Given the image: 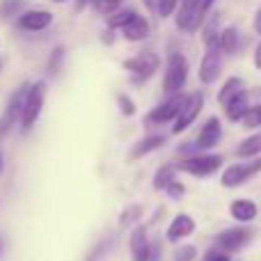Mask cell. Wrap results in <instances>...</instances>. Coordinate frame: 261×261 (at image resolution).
I'll return each instance as SVG.
<instances>
[{"instance_id":"2e32d148","label":"cell","mask_w":261,"mask_h":261,"mask_svg":"<svg viewBox=\"0 0 261 261\" xmlns=\"http://www.w3.org/2000/svg\"><path fill=\"white\" fill-rule=\"evenodd\" d=\"M222 138V126H220V119L218 117H211L206 124L202 126L197 135V147L199 149H213Z\"/></svg>"},{"instance_id":"e575fe53","label":"cell","mask_w":261,"mask_h":261,"mask_svg":"<svg viewBox=\"0 0 261 261\" xmlns=\"http://www.w3.org/2000/svg\"><path fill=\"white\" fill-rule=\"evenodd\" d=\"M213 3H216V0H199V7H202V12L206 14L208 9H211V5H213Z\"/></svg>"},{"instance_id":"8fae6325","label":"cell","mask_w":261,"mask_h":261,"mask_svg":"<svg viewBox=\"0 0 261 261\" xmlns=\"http://www.w3.org/2000/svg\"><path fill=\"white\" fill-rule=\"evenodd\" d=\"M50 23H53V14L46 12V9H28V12L21 14V18H18V25L30 32L46 30Z\"/></svg>"},{"instance_id":"3957f363","label":"cell","mask_w":261,"mask_h":261,"mask_svg":"<svg viewBox=\"0 0 261 261\" xmlns=\"http://www.w3.org/2000/svg\"><path fill=\"white\" fill-rule=\"evenodd\" d=\"M158 64H161V60H158V55L151 53V50H144V53L135 55V58L124 60V69L130 71V81L133 83L149 81V78L158 71Z\"/></svg>"},{"instance_id":"ba28073f","label":"cell","mask_w":261,"mask_h":261,"mask_svg":"<svg viewBox=\"0 0 261 261\" xmlns=\"http://www.w3.org/2000/svg\"><path fill=\"white\" fill-rule=\"evenodd\" d=\"M222 71V53H220V46L218 44H208L206 46V53L202 58V64H199V81L211 85V83L218 81Z\"/></svg>"},{"instance_id":"30bf717a","label":"cell","mask_w":261,"mask_h":261,"mask_svg":"<svg viewBox=\"0 0 261 261\" xmlns=\"http://www.w3.org/2000/svg\"><path fill=\"white\" fill-rule=\"evenodd\" d=\"M184 101H186V96H181L179 92L172 94V99H167L165 103H161L158 108H153L151 113L147 115V122L149 124H167V122H172V119L179 115Z\"/></svg>"},{"instance_id":"4fadbf2b","label":"cell","mask_w":261,"mask_h":261,"mask_svg":"<svg viewBox=\"0 0 261 261\" xmlns=\"http://www.w3.org/2000/svg\"><path fill=\"white\" fill-rule=\"evenodd\" d=\"M130 257H133V261L151 259V243L147 239V229L140 225L130 231Z\"/></svg>"},{"instance_id":"e0dca14e","label":"cell","mask_w":261,"mask_h":261,"mask_svg":"<svg viewBox=\"0 0 261 261\" xmlns=\"http://www.w3.org/2000/svg\"><path fill=\"white\" fill-rule=\"evenodd\" d=\"M248 99H250L248 92L241 90V92H236L229 101H227V103H225V113H227V117H229V122H241V119H243L245 110L250 108V101Z\"/></svg>"},{"instance_id":"d6986e66","label":"cell","mask_w":261,"mask_h":261,"mask_svg":"<svg viewBox=\"0 0 261 261\" xmlns=\"http://www.w3.org/2000/svg\"><path fill=\"white\" fill-rule=\"evenodd\" d=\"M229 213H231V218L239 222H252L254 218H257L259 208L252 199H234V202L229 204Z\"/></svg>"},{"instance_id":"9c48e42d","label":"cell","mask_w":261,"mask_h":261,"mask_svg":"<svg viewBox=\"0 0 261 261\" xmlns=\"http://www.w3.org/2000/svg\"><path fill=\"white\" fill-rule=\"evenodd\" d=\"M25 90H28V85H23L21 90L14 92L12 99H9V103H7V108H5V113L0 115V140H3L5 135L12 130V126L18 122V117H21V106H23Z\"/></svg>"},{"instance_id":"74e56055","label":"cell","mask_w":261,"mask_h":261,"mask_svg":"<svg viewBox=\"0 0 261 261\" xmlns=\"http://www.w3.org/2000/svg\"><path fill=\"white\" fill-rule=\"evenodd\" d=\"M254 30H257V32H261V9H259L257 18H254Z\"/></svg>"},{"instance_id":"1f68e13d","label":"cell","mask_w":261,"mask_h":261,"mask_svg":"<svg viewBox=\"0 0 261 261\" xmlns=\"http://www.w3.org/2000/svg\"><path fill=\"white\" fill-rule=\"evenodd\" d=\"M62 55H64V48H62V46H58V48L53 50V55H50L48 73H58V67H60V60H62Z\"/></svg>"},{"instance_id":"4316f807","label":"cell","mask_w":261,"mask_h":261,"mask_svg":"<svg viewBox=\"0 0 261 261\" xmlns=\"http://www.w3.org/2000/svg\"><path fill=\"white\" fill-rule=\"evenodd\" d=\"M122 3H124V0H92V7L96 9V14H103V16H108V14L117 12Z\"/></svg>"},{"instance_id":"4dcf8cb0","label":"cell","mask_w":261,"mask_h":261,"mask_svg":"<svg viewBox=\"0 0 261 261\" xmlns=\"http://www.w3.org/2000/svg\"><path fill=\"white\" fill-rule=\"evenodd\" d=\"M167 195H170L172 199H181L186 195V188H184V184H179V181H170V184H167Z\"/></svg>"},{"instance_id":"ac0fdd59","label":"cell","mask_w":261,"mask_h":261,"mask_svg":"<svg viewBox=\"0 0 261 261\" xmlns=\"http://www.w3.org/2000/svg\"><path fill=\"white\" fill-rule=\"evenodd\" d=\"M122 32H124V39L128 41H144L149 37V21L144 16H140V14H135L122 28Z\"/></svg>"},{"instance_id":"f546056e","label":"cell","mask_w":261,"mask_h":261,"mask_svg":"<svg viewBox=\"0 0 261 261\" xmlns=\"http://www.w3.org/2000/svg\"><path fill=\"white\" fill-rule=\"evenodd\" d=\"M117 103H119V110H122L126 117H130V115H135V103L128 99L126 94H119L117 96Z\"/></svg>"},{"instance_id":"52a82bcc","label":"cell","mask_w":261,"mask_h":261,"mask_svg":"<svg viewBox=\"0 0 261 261\" xmlns=\"http://www.w3.org/2000/svg\"><path fill=\"white\" fill-rule=\"evenodd\" d=\"M206 14L199 7V0H181L179 12H176V25L184 32H195L202 25Z\"/></svg>"},{"instance_id":"cb8c5ba5","label":"cell","mask_w":261,"mask_h":261,"mask_svg":"<svg viewBox=\"0 0 261 261\" xmlns=\"http://www.w3.org/2000/svg\"><path fill=\"white\" fill-rule=\"evenodd\" d=\"M140 216H142V206H138V204H133V206H126L122 211V216H119V229H126V227L138 225Z\"/></svg>"},{"instance_id":"d4e9b609","label":"cell","mask_w":261,"mask_h":261,"mask_svg":"<svg viewBox=\"0 0 261 261\" xmlns=\"http://www.w3.org/2000/svg\"><path fill=\"white\" fill-rule=\"evenodd\" d=\"M133 16L135 12H130V9H126V12H113V16H108V28L110 30H122Z\"/></svg>"},{"instance_id":"d590c367","label":"cell","mask_w":261,"mask_h":261,"mask_svg":"<svg viewBox=\"0 0 261 261\" xmlns=\"http://www.w3.org/2000/svg\"><path fill=\"white\" fill-rule=\"evenodd\" d=\"M254 67L261 69V44L257 46V50H254Z\"/></svg>"},{"instance_id":"8d00e7d4","label":"cell","mask_w":261,"mask_h":261,"mask_svg":"<svg viewBox=\"0 0 261 261\" xmlns=\"http://www.w3.org/2000/svg\"><path fill=\"white\" fill-rule=\"evenodd\" d=\"M142 3L147 5V9H149V12H153V14H156V5H158V0H142Z\"/></svg>"},{"instance_id":"836d02e7","label":"cell","mask_w":261,"mask_h":261,"mask_svg":"<svg viewBox=\"0 0 261 261\" xmlns=\"http://www.w3.org/2000/svg\"><path fill=\"white\" fill-rule=\"evenodd\" d=\"M206 261H229V257H225V254H218V252H208L206 254Z\"/></svg>"},{"instance_id":"44dd1931","label":"cell","mask_w":261,"mask_h":261,"mask_svg":"<svg viewBox=\"0 0 261 261\" xmlns=\"http://www.w3.org/2000/svg\"><path fill=\"white\" fill-rule=\"evenodd\" d=\"M259 153H261V133L250 135L236 147V156L239 158H257Z\"/></svg>"},{"instance_id":"7402d4cb","label":"cell","mask_w":261,"mask_h":261,"mask_svg":"<svg viewBox=\"0 0 261 261\" xmlns=\"http://www.w3.org/2000/svg\"><path fill=\"white\" fill-rule=\"evenodd\" d=\"M174 172H176V167H174V165H163L161 170L156 172L153 181H151L153 190H165V188H167V184H170V181H174Z\"/></svg>"},{"instance_id":"d6a6232c","label":"cell","mask_w":261,"mask_h":261,"mask_svg":"<svg viewBox=\"0 0 261 261\" xmlns=\"http://www.w3.org/2000/svg\"><path fill=\"white\" fill-rule=\"evenodd\" d=\"M21 7H23L21 0H5L3 7H0V14H3V16H12V14L16 12V9H21Z\"/></svg>"},{"instance_id":"9a60e30c","label":"cell","mask_w":261,"mask_h":261,"mask_svg":"<svg viewBox=\"0 0 261 261\" xmlns=\"http://www.w3.org/2000/svg\"><path fill=\"white\" fill-rule=\"evenodd\" d=\"M195 220L190 216H186V213H181V216H176L174 220L170 222V227H167V241L170 243H179L181 239H186V236H190L195 231Z\"/></svg>"},{"instance_id":"277c9868","label":"cell","mask_w":261,"mask_h":261,"mask_svg":"<svg viewBox=\"0 0 261 261\" xmlns=\"http://www.w3.org/2000/svg\"><path fill=\"white\" fill-rule=\"evenodd\" d=\"M202 108H204V94H202V92H193L190 96H186V101H184V106H181L179 115L174 117V126H172V130H174V133L186 130L190 124L195 122V119L199 117Z\"/></svg>"},{"instance_id":"60d3db41","label":"cell","mask_w":261,"mask_h":261,"mask_svg":"<svg viewBox=\"0 0 261 261\" xmlns=\"http://www.w3.org/2000/svg\"><path fill=\"white\" fill-rule=\"evenodd\" d=\"M53 3H64V0H53Z\"/></svg>"},{"instance_id":"484cf974","label":"cell","mask_w":261,"mask_h":261,"mask_svg":"<svg viewBox=\"0 0 261 261\" xmlns=\"http://www.w3.org/2000/svg\"><path fill=\"white\" fill-rule=\"evenodd\" d=\"M241 122H243L245 128H259L261 126V103L245 110V115H243Z\"/></svg>"},{"instance_id":"7c38bea8","label":"cell","mask_w":261,"mask_h":261,"mask_svg":"<svg viewBox=\"0 0 261 261\" xmlns=\"http://www.w3.org/2000/svg\"><path fill=\"white\" fill-rule=\"evenodd\" d=\"M248 241H250V231L245 227H231V229H225L222 234H218V245L222 250H227V252L241 250Z\"/></svg>"},{"instance_id":"f35d334b","label":"cell","mask_w":261,"mask_h":261,"mask_svg":"<svg viewBox=\"0 0 261 261\" xmlns=\"http://www.w3.org/2000/svg\"><path fill=\"white\" fill-rule=\"evenodd\" d=\"M0 172H3V153H0Z\"/></svg>"},{"instance_id":"5bb4252c","label":"cell","mask_w":261,"mask_h":261,"mask_svg":"<svg viewBox=\"0 0 261 261\" xmlns=\"http://www.w3.org/2000/svg\"><path fill=\"white\" fill-rule=\"evenodd\" d=\"M165 142H167L165 135H147V138H142L140 142H135L133 147H130V151H128V161L133 163V161H138V158L149 156L151 151L161 149Z\"/></svg>"},{"instance_id":"ffe728a7","label":"cell","mask_w":261,"mask_h":261,"mask_svg":"<svg viewBox=\"0 0 261 261\" xmlns=\"http://www.w3.org/2000/svg\"><path fill=\"white\" fill-rule=\"evenodd\" d=\"M218 46H220V53L234 55L239 50V30L236 28H225L218 35Z\"/></svg>"},{"instance_id":"6da1fadb","label":"cell","mask_w":261,"mask_h":261,"mask_svg":"<svg viewBox=\"0 0 261 261\" xmlns=\"http://www.w3.org/2000/svg\"><path fill=\"white\" fill-rule=\"evenodd\" d=\"M46 101V83L39 81L35 85H30L25 90V96H23V106H21V126L23 130H30L37 124L41 115V108H44Z\"/></svg>"},{"instance_id":"603a6c76","label":"cell","mask_w":261,"mask_h":261,"mask_svg":"<svg viewBox=\"0 0 261 261\" xmlns=\"http://www.w3.org/2000/svg\"><path fill=\"white\" fill-rule=\"evenodd\" d=\"M243 90V81H241V78H236V76H231L229 81L225 83V85H222V90L218 92V101H220L222 106L227 103V101L231 99V96L236 94V92H241Z\"/></svg>"},{"instance_id":"83f0119b","label":"cell","mask_w":261,"mask_h":261,"mask_svg":"<svg viewBox=\"0 0 261 261\" xmlns=\"http://www.w3.org/2000/svg\"><path fill=\"white\" fill-rule=\"evenodd\" d=\"M195 254H197L195 245H179L174 250V261H193Z\"/></svg>"},{"instance_id":"5b68a950","label":"cell","mask_w":261,"mask_h":261,"mask_svg":"<svg viewBox=\"0 0 261 261\" xmlns=\"http://www.w3.org/2000/svg\"><path fill=\"white\" fill-rule=\"evenodd\" d=\"M257 172H261V158H254L250 163H241V165H229L220 176V184L225 188H236V186L245 184L248 179H252Z\"/></svg>"},{"instance_id":"8992f818","label":"cell","mask_w":261,"mask_h":261,"mask_svg":"<svg viewBox=\"0 0 261 261\" xmlns=\"http://www.w3.org/2000/svg\"><path fill=\"white\" fill-rule=\"evenodd\" d=\"M184 172H188V174L193 176H211L213 172H218L222 167V158L220 156H190V158H184V161H179V165Z\"/></svg>"},{"instance_id":"f1b7e54d","label":"cell","mask_w":261,"mask_h":261,"mask_svg":"<svg viewBox=\"0 0 261 261\" xmlns=\"http://www.w3.org/2000/svg\"><path fill=\"white\" fill-rule=\"evenodd\" d=\"M179 5V0H158V5H156V14L158 16H170L172 12H174V7Z\"/></svg>"},{"instance_id":"ab89813d","label":"cell","mask_w":261,"mask_h":261,"mask_svg":"<svg viewBox=\"0 0 261 261\" xmlns=\"http://www.w3.org/2000/svg\"><path fill=\"white\" fill-rule=\"evenodd\" d=\"M83 3H87V0H78V5H83Z\"/></svg>"},{"instance_id":"7a4b0ae2","label":"cell","mask_w":261,"mask_h":261,"mask_svg":"<svg viewBox=\"0 0 261 261\" xmlns=\"http://www.w3.org/2000/svg\"><path fill=\"white\" fill-rule=\"evenodd\" d=\"M186 78H188V60L184 53H172L167 60L165 78H163V90L167 94H176L184 90Z\"/></svg>"}]
</instances>
